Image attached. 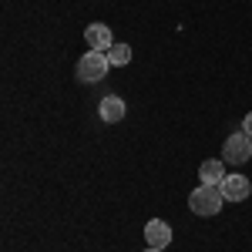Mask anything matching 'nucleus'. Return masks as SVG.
Masks as SVG:
<instances>
[{
    "label": "nucleus",
    "mask_w": 252,
    "mask_h": 252,
    "mask_svg": "<svg viewBox=\"0 0 252 252\" xmlns=\"http://www.w3.org/2000/svg\"><path fill=\"white\" fill-rule=\"evenodd\" d=\"M222 205H225V195H222V189L219 185H198L192 195H189V209H192L195 215H219L222 212Z\"/></svg>",
    "instance_id": "1"
},
{
    "label": "nucleus",
    "mask_w": 252,
    "mask_h": 252,
    "mask_svg": "<svg viewBox=\"0 0 252 252\" xmlns=\"http://www.w3.org/2000/svg\"><path fill=\"white\" fill-rule=\"evenodd\" d=\"M108 67H111V61H108L104 51H88V54H81V61H78V78L84 81V84H94V81H101L108 74Z\"/></svg>",
    "instance_id": "2"
},
{
    "label": "nucleus",
    "mask_w": 252,
    "mask_h": 252,
    "mask_svg": "<svg viewBox=\"0 0 252 252\" xmlns=\"http://www.w3.org/2000/svg\"><path fill=\"white\" fill-rule=\"evenodd\" d=\"M252 158V138L246 131H235V135L225 138V145H222V161L225 165H246Z\"/></svg>",
    "instance_id": "3"
},
{
    "label": "nucleus",
    "mask_w": 252,
    "mask_h": 252,
    "mask_svg": "<svg viewBox=\"0 0 252 252\" xmlns=\"http://www.w3.org/2000/svg\"><path fill=\"white\" fill-rule=\"evenodd\" d=\"M84 40H88L91 51H104V54L115 47V37H111V27L108 24H88L84 27Z\"/></svg>",
    "instance_id": "4"
},
{
    "label": "nucleus",
    "mask_w": 252,
    "mask_h": 252,
    "mask_svg": "<svg viewBox=\"0 0 252 252\" xmlns=\"http://www.w3.org/2000/svg\"><path fill=\"white\" fill-rule=\"evenodd\" d=\"M219 189L225 195V202H246L249 192H252V182L246 175H225V182H222Z\"/></svg>",
    "instance_id": "5"
},
{
    "label": "nucleus",
    "mask_w": 252,
    "mask_h": 252,
    "mask_svg": "<svg viewBox=\"0 0 252 252\" xmlns=\"http://www.w3.org/2000/svg\"><path fill=\"white\" fill-rule=\"evenodd\" d=\"M145 242L155 246V249H165V246L172 242V225H168L165 219H152V222L145 225Z\"/></svg>",
    "instance_id": "6"
},
{
    "label": "nucleus",
    "mask_w": 252,
    "mask_h": 252,
    "mask_svg": "<svg viewBox=\"0 0 252 252\" xmlns=\"http://www.w3.org/2000/svg\"><path fill=\"white\" fill-rule=\"evenodd\" d=\"M97 115H101V121H108V125H118V121L125 118V101H121L118 94L101 97V104H97Z\"/></svg>",
    "instance_id": "7"
},
{
    "label": "nucleus",
    "mask_w": 252,
    "mask_h": 252,
    "mask_svg": "<svg viewBox=\"0 0 252 252\" xmlns=\"http://www.w3.org/2000/svg\"><path fill=\"white\" fill-rule=\"evenodd\" d=\"M198 178H202V185H222V182H225V161H222V158H209V161H202Z\"/></svg>",
    "instance_id": "8"
},
{
    "label": "nucleus",
    "mask_w": 252,
    "mask_h": 252,
    "mask_svg": "<svg viewBox=\"0 0 252 252\" xmlns=\"http://www.w3.org/2000/svg\"><path fill=\"white\" fill-rule=\"evenodd\" d=\"M108 61H111V67H125V64L131 61V47H128V44H115V47L108 51Z\"/></svg>",
    "instance_id": "9"
},
{
    "label": "nucleus",
    "mask_w": 252,
    "mask_h": 252,
    "mask_svg": "<svg viewBox=\"0 0 252 252\" xmlns=\"http://www.w3.org/2000/svg\"><path fill=\"white\" fill-rule=\"evenodd\" d=\"M242 131H246V135L252 138V111H249V115H246V121H242Z\"/></svg>",
    "instance_id": "10"
},
{
    "label": "nucleus",
    "mask_w": 252,
    "mask_h": 252,
    "mask_svg": "<svg viewBox=\"0 0 252 252\" xmlns=\"http://www.w3.org/2000/svg\"><path fill=\"white\" fill-rule=\"evenodd\" d=\"M145 252H165V249H155V246H148V249H145Z\"/></svg>",
    "instance_id": "11"
}]
</instances>
